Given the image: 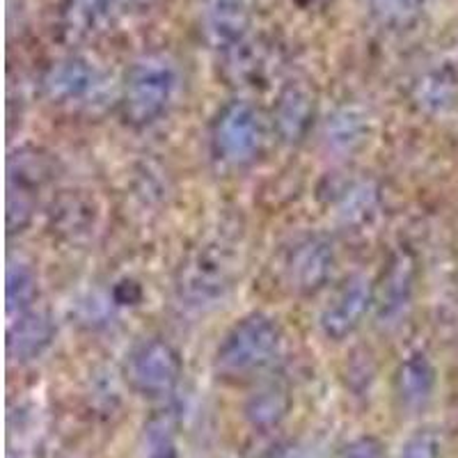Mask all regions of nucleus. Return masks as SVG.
Returning a JSON list of instances; mask_svg holds the SVG:
<instances>
[{
    "instance_id": "nucleus-1",
    "label": "nucleus",
    "mask_w": 458,
    "mask_h": 458,
    "mask_svg": "<svg viewBox=\"0 0 458 458\" xmlns=\"http://www.w3.org/2000/svg\"><path fill=\"white\" fill-rule=\"evenodd\" d=\"M282 349V330L276 318L248 314L232 326L216 351V369L223 378L243 380L271 367Z\"/></svg>"
},
{
    "instance_id": "nucleus-2",
    "label": "nucleus",
    "mask_w": 458,
    "mask_h": 458,
    "mask_svg": "<svg viewBox=\"0 0 458 458\" xmlns=\"http://www.w3.org/2000/svg\"><path fill=\"white\" fill-rule=\"evenodd\" d=\"M177 67L165 55H142L126 72L122 89V114L131 126L142 129L158 122L177 92Z\"/></svg>"
},
{
    "instance_id": "nucleus-3",
    "label": "nucleus",
    "mask_w": 458,
    "mask_h": 458,
    "mask_svg": "<svg viewBox=\"0 0 458 458\" xmlns=\"http://www.w3.org/2000/svg\"><path fill=\"white\" fill-rule=\"evenodd\" d=\"M261 145H264V122L255 106L248 101H232L220 110L211 129V147L225 165H248L255 161Z\"/></svg>"
},
{
    "instance_id": "nucleus-4",
    "label": "nucleus",
    "mask_w": 458,
    "mask_h": 458,
    "mask_svg": "<svg viewBox=\"0 0 458 458\" xmlns=\"http://www.w3.org/2000/svg\"><path fill=\"white\" fill-rule=\"evenodd\" d=\"M55 165L47 151L21 147L10 157V195H7V227L12 234L23 232L35 211L37 193L51 182Z\"/></svg>"
},
{
    "instance_id": "nucleus-5",
    "label": "nucleus",
    "mask_w": 458,
    "mask_h": 458,
    "mask_svg": "<svg viewBox=\"0 0 458 458\" xmlns=\"http://www.w3.org/2000/svg\"><path fill=\"white\" fill-rule=\"evenodd\" d=\"M182 378V358L163 339H145L129 353L126 380L138 394L161 399L174 392Z\"/></svg>"
},
{
    "instance_id": "nucleus-6",
    "label": "nucleus",
    "mask_w": 458,
    "mask_h": 458,
    "mask_svg": "<svg viewBox=\"0 0 458 458\" xmlns=\"http://www.w3.org/2000/svg\"><path fill=\"white\" fill-rule=\"evenodd\" d=\"M44 94L60 108H89L104 92V76L94 64L81 57H64L47 69Z\"/></svg>"
},
{
    "instance_id": "nucleus-7",
    "label": "nucleus",
    "mask_w": 458,
    "mask_h": 458,
    "mask_svg": "<svg viewBox=\"0 0 458 458\" xmlns=\"http://www.w3.org/2000/svg\"><path fill=\"white\" fill-rule=\"evenodd\" d=\"M371 308H374V284L365 276H351L323 305L318 314V328L333 342H342L365 323Z\"/></svg>"
},
{
    "instance_id": "nucleus-8",
    "label": "nucleus",
    "mask_w": 458,
    "mask_h": 458,
    "mask_svg": "<svg viewBox=\"0 0 458 458\" xmlns=\"http://www.w3.org/2000/svg\"><path fill=\"white\" fill-rule=\"evenodd\" d=\"M335 248L326 236H305L296 241L284 257V280L298 296H314L328 284L333 277Z\"/></svg>"
},
{
    "instance_id": "nucleus-9",
    "label": "nucleus",
    "mask_w": 458,
    "mask_h": 458,
    "mask_svg": "<svg viewBox=\"0 0 458 458\" xmlns=\"http://www.w3.org/2000/svg\"><path fill=\"white\" fill-rule=\"evenodd\" d=\"M232 282V264L218 248H199L179 271V296L195 308L211 305L225 296Z\"/></svg>"
},
{
    "instance_id": "nucleus-10",
    "label": "nucleus",
    "mask_w": 458,
    "mask_h": 458,
    "mask_svg": "<svg viewBox=\"0 0 458 458\" xmlns=\"http://www.w3.org/2000/svg\"><path fill=\"white\" fill-rule=\"evenodd\" d=\"M415 292V261L408 252H396L374 284V312L378 323L394 326L406 317Z\"/></svg>"
},
{
    "instance_id": "nucleus-11",
    "label": "nucleus",
    "mask_w": 458,
    "mask_h": 458,
    "mask_svg": "<svg viewBox=\"0 0 458 458\" xmlns=\"http://www.w3.org/2000/svg\"><path fill=\"white\" fill-rule=\"evenodd\" d=\"M55 339V323L44 308H32L26 314L10 318L7 328V355L19 365L42 358Z\"/></svg>"
},
{
    "instance_id": "nucleus-12",
    "label": "nucleus",
    "mask_w": 458,
    "mask_h": 458,
    "mask_svg": "<svg viewBox=\"0 0 458 458\" xmlns=\"http://www.w3.org/2000/svg\"><path fill=\"white\" fill-rule=\"evenodd\" d=\"M204 32L208 42L225 53H234L248 32V0H204Z\"/></svg>"
},
{
    "instance_id": "nucleus-13",
    "label": "nucleus",
    "mask_w": 458,
    "mask_h": 458,
    "mask_svg": "<svg viewBox=\"0 0 458 458\" xmlns=\"http://www.w3.org/2000/svg\"><path fill=\"white\" fill-rule=\"evenodd\" d=\"M417 110L431 117L449 114L458 106V73L449 64H437L417 76L411 89Z\"/></svg>"
},
{
    "instance_id": "nucleus-14",
    "label": "nucleus",
    "mask_w": 458,
    "mask_h": 458,
    "mask_svg": "<svg viewBox=\"0 0 458 458\" xmlns=\"http://www.w3.org/2000/svg\"><path fill=\"white\" fill-rule=\"evenodd\" d=\"M314 114H317V101L310 89L302 85H289L273 108V124H276L280 140L289 142V145L301 142L312 129Z\"/></svg>"
},
{
    "instance_id": "nucleus-15",
    "label": "nucleus",
    "mask_w": 458,
    "mask_h": 458,
    "mask_svg": "<svg viewBox=\"0 0 458 458\" xmlns=\"http://www.w3.org/2000/svg\"><path fill=\"white\" fill-rule=\"evenodd\" d=\"M436 390V369L431 360L422 353L408 355L394 374V392L401 406L420 411L431 401Z\"/></svg>"
},
{
    "instance_id": "nucleus-16",
    "label": "nucleus",
    "mask_w": 458,
    "mask_h": 458,
    "mask_svg": "<svg viewBox=\"0 0 458 458\" xmlns=\"http://www.w3.org/2000/svg\"><path fill=\"white\" fill-rule=\"evenodd\" d=\"M113 0H69L63 14V30L72 42L94 39L110 21Z\"/></svg>"
},
{
    "instance_id": "nucleus-17",
    "label": "nucleus",
    "mask_w": 458,
    "mask_h": 458,
    "mask_svg": "<svg viewBox=\"0 0 458 458\" xmlns=\"http://www.w3.org/2000/svg\"><path fill=\"white\" fill-rule=\"evenodd\" d=\"M367 133H369L367 114L355 106H344V108L335 110L323 129V138L335 151L358 149L367 140Z\"/></svg>"
},
{
    "instance_id": "nucleus-18",
    "label": "nucleus",
    "mask_w": 458,
    "mask_h": 458,
    "mask_svg": "<svg viewBox=\"0 0 458 458\" xmlns=\"http://www.w3.org/2000/svg\"><path fill=\"white\" fill-rule=\"evenodd\" d=\"M292 408L289 390L280 383H271L257 390L245 403V417L255 428H273L282 422Z\"/></svg>"
},
{
    "instance_id": "nucleus-19",
    "label": "nucleus",
    "mask_w": 458,
    "mask_h": 458,
    "mask_svg": "<svg viewBox=\"0 0 458 458\" xmlns=\"http://www.w3.org/2000/svg\"><path fill=\"white\" fill-rule=\"evenodd\" d=\"M37 296H39V286H37V276L32 266L26 261H10L5 286L7 318H14L19 314H26L28 310L37 308Z\"/></svg>"
},
{
    "instance_id": "nucleus-20",
    "label": "nucleus",
    "mask_w": 458,
    "mask_h": 458,
    "mask_svg": "<svg viewBox=\"0 0 458 458\" xmlns=\"http://www.w3.org/2000/svg\"><path fill=\"white\" fill-rule=\"evenodd\" d=\"M378 207V191L371 182H351L337 199V216L346 225H362Z\"/></svg>"
},
{
    "instance_id": "nucleus-21",
    "label": "nucleus",
    "mask_w": 458,
    "mask_h": 458,
    "mask_svg": "<svg viewBox=\"0 0 458 458\" xmlns=\"http://www.w3.org/2000/svg\"><path fill=\"white\" fill-rule=\"evenodd\" d=\"M371 16L386 28H408L422 12L424 0H367Z\"/></svg>"
},
{
    "instance_id": "nucleus-22",
    "label": "nucleus",
    "mask_w": 458,
    "mask_h": 458,
    "mask_svg": "<svg viewBox=\"0 0 458 458\" xmlns=\"http://www.w3.org/2000/svg\"><path fill=\"white\" fill-rule=\"evenodd\" d=\"M399 458H443V443L433 431H417L403 443Z\"/></svg>"
},
{
    "instance_id": "nucleus-23",
    "label": "nucleus",
    "mask_w": 458,
    "mask_h": 458,
    "mask_svg": "<svg viewBox=\"0 0 458 458\" xmlns=\"http://www.w3.org/2000/svg\"><path fill=\"white\" fill-rule=\"evenodd\" d=\"M339 458H387V452L374 436H360L344 445Z\"/></svg>"
},
{
    "instance_id": "nucleus-24",
    "label": "nucleus",
    "mask_w": 458,
    "mask_h": 458,
    "mask_svg": "<svg viewBox=\"0 0 458 458\" xmlns=\"http://www.w3.org/2000/svg\"><path fill=\"white\" fill-rule=\"evenodd\" d=\"M268 458H314V456L308 452V447H302V445L286 443V445H280V447H277Z\"/></svg>"
},
{
    "instance_id": "nucleus-25",
    "label": "nucleus",
    "mask_w": 458,
    "mask_h": 458,
    "mask_svg": "<svg viewBox=\"0 0 458 458\" xmlns=\"http://www.w3.org/2000/svg\"><path fill=\"white\" fill-rule=\"evenodd\" d=\"M149 458H177V449H174V445L167 437H161V440L151 445Z\"/></svg>"
}]
</instances>
